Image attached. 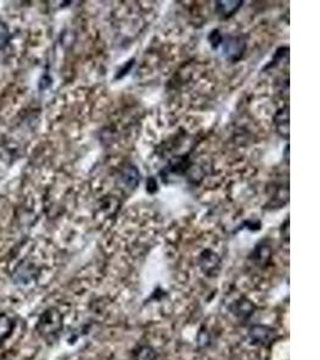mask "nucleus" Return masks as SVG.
Here are the masks:
<instances>
[{
	"instance_id": "nucleus-5",
	"label": "nucleus",
	"mask_w": 320,
	"mask_h": 360,
	"mask_svg": "<svg viewBox=\"0 0 320 360\" xmlns=\"http://www.w3.org/2000/svg\"><path fill=\"white\" fill-rule=\"evenodd\" d=\"M253 305L251 304V301L245 300V299H241L240 301H237L233 306V313L238 316V317L241 318H247L253 313Z\"/></svg>"
},
{
	"instance_id": "nucleus-3",
	"label": "nucleus",
	"mask_w": 320,
	"mask_h": 360,
	"mask_svg": "<svg viewBox=\"0 0 320 360\" xmlns=\"http://www.w3.org/2000/svg\"><path fill=\"white\" fill-rule=\"evenodd\" d=\"M223 51L229 58L233 60H237L242 56L243 51H245V43L240 37H234V39H229L228 41L225 43Z\"/></svg>"
},
{
	"instance_id": "nucleus-4",
	"label": "nucleus",
	"mask_w": 320,
	"mask_h": 360,
	"mask_svg": "<svg viewBox=\"0 0 320 360\" xmlns=\"http://www.w3.org/2000/svg\"><path fill=\"white\" fill-rule=\"evenodd\" d=\"M242 1H216V11L221 16L229 17L240 8Z\"/></svg>"
},
{
	"instance_id": "nucleus-1",
	"label": "nucleus",
	"mask_w": 320,
	"mask_h": 360,
	"mask_svg": "<svg viewBox=\"0 0 320 360\" xmlns=\"http://www.w3.org/2000/svg\"><path fill=\"white\" fill-rule=\"evenodd\" d=\"M37 328H39L40 333L43 336H46V338H52V336L58 335L63 328L62 315H60L59 311L54 309L48 310L41 316Z\"/></svg>"
},
{
	"instance_id": "nucleus-6",
	"label": "nucleus",
	"mask_w": 320,
	"mask_h": 360,
	"mask_svg": "<svg viewBox=\"0 0 320 360\" xmlns=\"http://www.w3.org/2000/svg\"><path fill=\"white\" fill-rule=\"evenodd\" d=\"M123 180L127 186L136 187L139 182V173L135 167H127L123 173Z\"/></svg>"
},
{
	"instance_id": "nucleus-10",
	"label": "nucleus",
	"mask_w": 320,
	"mask_h": 360,
	"mask_svg": "<svg viewBox=\"0 0 320 360\" xmlns=\"http://www.w3.org/2000/svg\"><path fill=\"white\" fill-rule=\"evenodd\" d=\"M209 41H210L212 47L216 48L217 46L220 45L221 42H222V36H221L220 31H218V30L212 31V33L210 34V36H209Z\"/></svg>"
},
{
	"instance_id": "nucleus-8",
	"label": "nucleus",
	"mask_w": 320,
	"mask_h": 360,
	"mask_svg": "<svg viewBox=\"0 0 320 360\" xmlns=\"http://www.w3.org/2000/svg\"><path fill=\"white\" fill-rule=\"evenodd\" d=\"M156 353L151 347L144 346L137 352V360H155Z\"/></svg>"
},
{
	"instance_id": "nucleus-2",
	"label": "nucleus",
	"mask_w": 320,
	"mask_h": 360,
	"mask_svg": "<svg viewBox=\"0 0 320 360\" xmlns=\"http://www.w3.org/2000/svg\"><path fill=\"white\" fill-rule=\"evenodd\" d=\"M248 338L254 345H266L273 338V330L266 326H254L249 329Z\"/></svg>"
},
{
	"instance_id": "nucleus-9",
	"label": "nucleus",
	"mask_w": 320,
	"mask_h": 360,
	"mask_svg": "<svg viewBox=\"0 0 320 360\" xmlns=\"http://www.w3.org/2000/svg\"><path fill=\"white\" fill-rule=\"evenodd\" d=\"M8 39H10V33L8 29L4 23L0 22V49H2L7 45Z\"/></svg>"
},
{
	"instance_id": "nucleus-12",
	"label": "nucleus",
	"mask_w": 320,
	"mask_h": 360,
	"mask_svg": "<svg viewBox=\"0 0 320 360\" xmlns=\"http://www.w3.org/2000/svg\"><path fill=\"white\" fill-rule=\"evenodd\" d=\"M1 360H6V359H1Z\"/></svg>"
},
{
	"instance_id": "nucleus-11",
	"label": "nucleus",
	"mask_w": 320,
	"mask_h": 360,
	"mask_svg": "<svg viewBox=\"0 0 320 360\" xmlns=\"http://www.w3.org/2000/svg\"><path fill=\"white\" fill-rule=\"evenodd\" d=\"M147 190L149 191L150 193H154V192H155V191L157 190V182L155 181V179L150 178L149 180H148V182H147Z\"/></svg>"
},
{
	"instance_id": "nucleus-7",
	"label": "nucleus",
	"mask_w": 320,
	"mask_h": 360,
	"mask_svg": "<svg viewBox=\"0 0 320 360\" xmlns=\"http://www.w3.org/2000/svg\"><path fill=\"white\" fill-rule=\"evenodd\" d=\"M12 321L10 317L5 315H0V340L6 338L12 330Z\"/></svg>"
}]
</instances>
